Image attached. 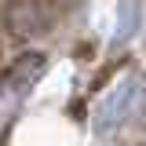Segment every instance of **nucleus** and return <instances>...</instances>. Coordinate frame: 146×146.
<instances>
[{
    "instance_id": "1",
    "label": "nucleus",
    "mask_w": 146,
    "mask_h": 146,
    "mask_svg": "<svg viewBox=\"0 0 146 146\" xmlns=\"http://www.w3.org/2000/svg\"><path fill=\"white\" fill-rule=\"evenodd\" d=\"M44 70H48V58H44L40 51L18 55L15 62L0 73V102H4V99H15V95H22V91H29L36 80L44 77Z\"/></svg>"
},
{
    "instance_id": "2",
    "label": "nucleus",
    "mask_w": 146,
    "mask_h": 146,
    "mask_svg": "<svg viewBox=\"0 0 146 146\" xmlns=\"http://www.w3.org/2000/svg\"><path fill=\"white\" fill-rule=\"evenodd\" d=\"M11 128H15V124H7L4 131H0V146H7V139H11Z\"/></svg>"
}]
</instances>
